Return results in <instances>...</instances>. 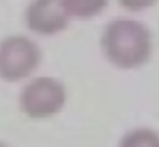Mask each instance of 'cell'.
Segmentation results:
<instances>
[{
    "label": "cell",
    "mask_w": 159,
    "mask_h": 147,
    "mask_svg": "<svg viewBox=\"0 0 159 147\" xmlns=\"http://www.w3.org/2000/svg\"><path fill=\"white\" fill-rule=\"evenodd\" d=\"M101 51L113 67L132 70L147 63L152 55V34L140 21L116 17L101 33Z\"/></svg>",
    "instance_id": "cell-1"
},
{
    "label": "cell",
    "mask_w": 159,
    "mask_h": 147,
    "mask_svg": "<svg viewBox=\"0 0 159 147\" xmlns=\"http://www.w3.org/2000/svg\"><path fill=\"white\" fill-rule=\"evenodd\" d=\"M69 99L67 87L53 75H33L17 94V108L29 120H50L63 111Z\"/></svg>",
    "instance_id": "cell-2"
},
{
    "label": "cell",
    "mask_w": 159,
    "mask_h": 147,
    "mask_svg": "<svg viewBox=\"0 0 159 147\" xmlns=\"http://www.w3.org/2000/svg\"><path fill=\"white\" fill-rule=\"evenodd\" d=\"M43 50L28 34H7L0 39V80L19 84L36 74Z\"/></svg>",
    "instance_id": "cell-3"
},
{
    "label": "cell",
    "mask_w": 159,
    "mask_h": 147,
    "mask_svg": "<svg viewBox=\"0 0 159 147\" xmlns=\"http://www.w3.org/2000/svg\"><path fill=\"white\" fill-rule=\"evenodd\" d=\"M70 21L62 0H29L24 9V24L34 36L53 38L63 33Z\"/></svg>",
    "instance_id": "cell-4"
},
{
    "label": "cell",
    "mask_w": 159,
    "mask_h": 147,
    "mask_svg": "<svg viewBox=\"0 0 159 147\" xmlns=\"http://www.w3.org/2000/svg\"><path fill=\"white\" fill-rule=\"evenodd\" d=\"M70 19L87 21L99 16L108 5V0H62Z\"/></svg>",
    "instance_id": "cell-5"
},
{
    "label": "cell",
    "mask_w": 159,
    "mask_h": 147,
    "mask_svg": "<svg viewBox=\"0 0 159 147\" xmlns=\"http://www.w3.org/2000/svg\"><path fill=\"white\" fill-rule=\"evenodd\" d=\"M118 147H159V132L147 126L132 128L120 139Z\"/></svg>",
    "instance_id": "cell-6"
},
{
    "label": "cell",
    "mask_w": 159,
    "mask_h": 147,
    "mask_svg": "<svg viewBox=\"0 0 159 147\" xmlns=\"http://www.w3.org/2000/svg\"><path fill=\"white\" fill-rule=\"evenodd\" d=\"M157 0H118L123 9L132 10V12H140V10L147 9V7H152Z\"/></svg>",
    "instance_id": "cell-7"
},
{
    "label": "cell",
    "mask_w": 159,
    "mask_h": 147,
    "mask_svg": "<svg viewBox=\"0 0 159 147\" xmlns=\"http://www.w3.org/2000/svg\"><path fill=\"white\" fill-rule=\"evenodd\" d=\"M0 147H12V145H9L7 142H4V140H0Z\"/></svg>",
    "instance_id": "cell-8"
}]
</instances>
